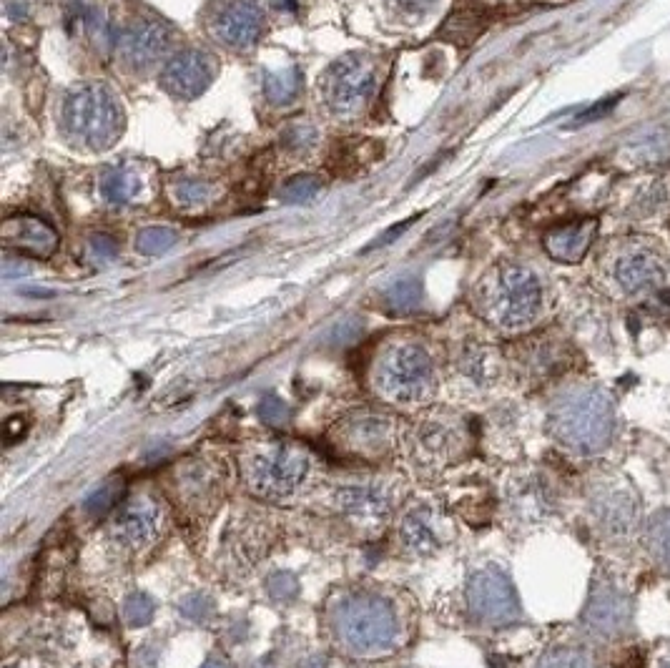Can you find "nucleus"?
Listing matches in <instances>:
<instances>
[{
    "label": "nucleus",
    "mask_w": 670,
    "mask_h": 668,
    "mask_svg": "<svg viewBox=\"0 0 670 668\" xmlns=\"http://www.w3.org/2000/svg\"><path fill=\"white\" fill-rule=\"evenodd\" d=\"M324 626L334 648L357 661L399 653L412 638V613L397 591L384 586H347L329 596Z\"/></svg>",
    "instance_id": "1"
},
{
    "label": "nucleus",
    "mask_w": 670,
    "mask_h": 668,
    "mask_svg": "<svg viewBox=\"0 0 670 668\" xmlns=\"http://www.w3.org/2000/svg\"><path fill=\"white\" fill-rule=\"evenodd\" d=\"M369 387L382 402L420 410L440 390V370L430 347L412 337H397L379 347L369 367Z\"/></svg>",
    "instance_id": "2"
},
{
    "label": "nucleus",
    "mask_w": 670,
    "mask_h": 668,
    "mask_svg": "<svg viewBox=\"0 0 670 668\" xmlns=\"http://www.w3.org/2000/svg\"><path fill=\"white\" fill-rule=\"evenodd\" d=\"M472 304L497 332L520 334L535 327L543 317L545 292L540 277L530 267L502 262L477 282Z\"/></svg>",
    "instance_id": "3"
},
{
    "label": "nucleus",
    "mask_w": 670,
    "mask_h": 668,
    "mask_svg": "<svg viewBox=\"0 0 670 668\" xmlns=\"http://www.w3.org/2000/svg\"><path fill=\"white\" fill-rule=\"evenodd\" d=\"M548 430L570 453L583 458L603 453L615 432L613 400L595 385L565 387L550 402Z\"/></svg>",
    "instance_id": "4"
},
{
    "label": "nucleus",
    "mask_w": 670,
    "mask_h": 668,
    "mask_svg": "<svg viewBox=\"0 0 670 668\" xmlns=\"http://www.w3.org/2000/svg\"><path fill=\"white\" fill-rule=\"evenodd\" d=\"M241 480L251 495L269 503L292 500L317 475V458L302 442L264 440L241 453Z\"/></svg>",
    "instance_id": "5"
},
{
    "label": "nucleus",
    "mask_w": 670,
    "mask_h": 668,
    "mask_svg": "<svg viewBox=\"0 0 670 668\" xmlns=\"http://www.w3.org/2000/svg\"><path fill=\"white\" fill-rule=\"evenodd\" d=\"M123 108L101 83H83L66 96L61 108V131L66 141L88 154L116 146L123 134Z\"/></svg>",
    "instance_id": "6"
},
{
    "label": "nucleus",
    "mask_w": 670,
    "mask_h": 668,
    "mask_svg": "<svg viewBox=\"0 0 670 668\" xmlns=\"http://www.w3.org/2000/svg\"><path fill=\"white\" fill-rule=\"evenodd\" d=\"M402 448L407 450L410 463L422 473H442L465 460L472 448V435L462 415L432 410L402 432Z\"/></svg>",
    "instance_id": "7"
},
{
    "label": "nucleus",
    "mask_w": 670,
    "mask_h": 668,
    "mask_svg": "<svg viewBox=\"0 0 670 668\" xmlns=\"http://www.w3.org/2000/svg\"><path fill=\"white\" fill-rule=\"evenodd\" d=\"M379 88V61L352 53L334 61L319 78V103L332 119L357 121Z\"/></svg>",
    "instance_id": "8"
},
{
    "label": "nucleus",
    "mask_w": 670,
    "mask_h": 668,
    "mask_svg": "<svg viewBox=\"0 0 670 668\" xmlns=\"http://www.w3.org/2000/svg\"><path fill=\"white\" fill-rule=\"evenodd\" d=\"M402 425L394 415L384 410H367L357 407L342 415L329 430V442L334 450L347 458L379 463L389 458L397 448H402Z\"/></svg>",
    "instance_id": "9"
},
{
    "label": "nucleus",
    "mask_w": 670,
    "mask_h": 668,
    "mask_svg": "<svg viewBox=\"0 0 670 668\" xmlns=\"http://www.w3.org/2000/svg\"><path fill=\"white\" fill-rule=\"evenodd\" d=\"M605 282L620 297H643L665 279V257L648 237H628L613 244L603 259Z\"/></svg>",
    "instance_id": "10"
},
{
    "label": "nucleus",
    "mask_w": 670,
    "mask_h": 668,
    "mask_svg": "<svg viewBox=\"0 0 670 668\" xmlns=\"http://www.w3.org/2000/svg\"><path fill=\"white\" fill-rule=\"evenodd\" d=\"M397 485L379 475H352L329 488V508L344 523L364 530H379L397 505Z\"/></svg>",
    "instance_id": "11"
},
{
    "label": "nucleus",
    "mask_w": 670,
    "mask_h": 668,
    "mask_svg": "<svg viewBox=\"0 0 670 668\" xmlns=\"http://www.w3.org/2000/svg\"><path fill=\"white\" fill-rule=\"evenodd\" d=\"M226 468L224 458L216 455H194L176 465L169 475V493L179 508L194 518H209L226 493Z\"/></svg>",
    "instance_id": "12"
},
{
    "label": "nucleus",
    "mask_w": 670,
    "mask_h": 668,
    "mask_svg": "<svg viewBox=\"0 0 670 668\" xmlns=\"http://www.w3.org/2000/svg\"><path fill=\"white\" fill-rule=\"evenodd\" d=\"M166 530V510L154 495L128 498L108 523V540L126 555H141L156 548Z\"/></svg>",
    "instance_id": "13"
},
{
    "label": "nucleus",
    "mask_w": 670,
    "mask_h": 668,
    "mask_svg": "<svg viewBox=\"0 0 670 668\" xmlns=\"http://www.w3.org/2000/svg\"><path fill=\"white\" fill-rule=\"evenodd\" d=\"M467 608L482 626L502 628L520 621L522 608L510 576L497 566H485L472 573L467 583Z\"/></svg>",
    "instance_id": "14"
},
{
    "label": "nucleus",
    "mask_w": 670,
    "mask_h": 668,
    "mask_svg": "<svg viewBox=\"0 0 670 668\" xmlns=\"http://www.w3.org/2000/svg\"><path fill=\"white\" fill-rule=\"evenodd\" d=\"M209 36L229 51H249L264 33V13L254 0H219L206 18Z\"/></svg>",
    "instance_id": "15"
},
{
    "label": "nucleus",
    "mask_w": 670,
    "mask_h": 668,
    "mask_svg": "<svg viewBox=\"0 0 670 668\" xmlns=\"http://www.w3.org/2000/svg\"><path fill=\"white\" fill-rule=\"evenodd\" d=\"M590 510L598 528L610 538H625L638 528L640 503L628 480L608 478L595 485L590 493Z\"/></svg>",
    "instance_id": "16"
},
{
    "label": "nucleus",
    "mask_w": 670,
    "mask_h": 668,
    "mask_svg": "<svg viewBox=\"0 0 670 668\" xmlns=\"http://www.w3.org/2000/svg\"><path fill=\"white\" fill-rule=\"evenodd\" d=\"M447 518L430 500H412L399 515V543L412 555H430L447 543Z\"/></svg>",
    "instance_id": "17"
},
{
    "label": "nucleus",
    "mask_w": 670,
    "mask_h": 668,
    "mask_svg": "<svg viewBox=\"0 0 670 668\" xmlns=\"http://www.w3.org/2000/svg\"><path fill=\"white\" fill-rule=\"evenodd\" d=\"M630 598L613 578L603 576L593 583L588 603H585L583 621L590 633L600 638H618L630 626Z\"/></svg>",
    "instance_id": "18"
},
{
    "label": "nucleus",
    "mask_w": 670,
    "mask_h": 668,
    "mask_svg": "<svg viewBox=\"0 0 670 668\" xmlns=\"http://www.w3.org/2000/svg\"><path fill=\"white\" fill-rule=\"evenodd\" d=\"M171 46V31L166 23L151 21H136L128 26L126 31L118 36V61L131 71H146V68L156 66L161 58L169 53Z\"/></svg>",
    "instance_id": "19"
},
{
    "label": "nucleus",
    "mask_w": 670,
    "mask_h": 668,
    "mask_svg": "<svg viewBox=\"0 0 670 668\" xmlns=\"http://www.w3.org/2000/svg\"><path fill=\"white\" fill-rule=\"evenodd\" d=\"M214 81V63L206 53L181 51L166 61L164 71H161V86L166 93L181 101H194L199 98L206 88Z\"/></svg>",
    "instance_id": "20"
},
{
    "label": "nucleus",
    "mask_w": 670,
    "mask_h": 668,
    "mask_svg": "<svg viewBox=\"0 0 670 668\" xmlns=\"http://www.w3.org/2000/svg\"><path fill=\"white\" fill-rule=\"evenodd\" d=\"M3 244L18 257L48 259L58 249V234L38 216L18 214L3 224Z\"/></svg>",
    "instance_id": "21"
},
{
    "label": "nucleus",
    "mask_w": 670,
    "mask_h": 668,
    "mask_svg": "<svg viewBox=\"0 0 670 668\" xmlns=\"http://www.w3.org/2000/svg\"><path fill=\"white\" fill-rule=\"evenodd\" d=\"M98 194L108 206H116V209L141 204L144 196L149 194V176H146L144 166L136 161L116 164L103 171L101 181H98Z\"/></svg>",
    "instance_id": "22"
},
{
    "label": "nucleus",
    "mask_w": 670,
    "mask_h": 668,
    "mask_svg": "<svg viewBox=\"0 0 670 668\" xmlns=\"http://www.w3.org/2000/svg\"><path fill=\"white\" fill-rule=\"evenodd\" d=\"M598 234V221L595 219H578L570 224L550 229L545 234V252L550 259L560 264H578L583 262L588 249L593 247V239Z\"/></svg>",
    "instance_id": "23"
},
{
    "label": "nucleus",
    "mask_w": 670,
    "mask_h": 668,
    "mask_svg": "<svg viewBox=\"0 0 670 668\" xmlns=\"http://www.w3.org/2000/svg\"><path fill=\"white\" fill-rule=\"evenodd\" d=\"M166 196H169L171 206L184 214H194V211H206L214 206L221 196V186L209 179H174L166 184Z\"/></svg>",
    "instance_id": "24"
},
{
    "label": "nucleus",
    "mask_w": 670,
    "mask_h": 668,
    "mask_svg": "<svg viewBox=\"0 0 670 668\" xmlns=\"http://www.w3.org/2000/svg\"><path fill=\"white\" fill-rule=\"evenodd\" d=\"M645 545L655 563L670 571V508L660 510L645 525Z\"/></svg>",
    "instance_id": "25"
},
{
    "label": "nucleus",
    "mask_w": 670,
    "mask_h": 668,
    "mask_svg": "<svg viewBox=\"0 0 670 668\" xmlns=\"http://www.w3.org/2000/svg\"><path fill=\"white\" fill-rule=\"evenodd\" d=\"M302 88V73L297 68H282V71L266 73L264 93L272 103H292Z\"/></svg>",
    "instance_id": "26"
},
{
    "label": "nucleus",
    "mask_w": 670,
    "mask_h": 668,
    "mask_svg": "<svg viewBox=\"0 0 670 668\" xmlns=\"http://www.w3.org/2000/svg\"><path fill=\"white\" fill-rule=\"evenodd\" d=\"M535 668H598V661L578 646H558L545 651Z\"/></svg>",
    "instance_id": "27"
},
{
    "label": "nucleus",
    "mask_w": 670,
    "mask_h": 668,
    "mask_svg": "<svg viewBox=\"0 0 670 668\" xmlns=\"http://www.w3.org/2000/svg\"><path fill=\"white\" fill-rule=\"evenodd\" d=\"M495 355L485 347H470V350L462 352L460 357V372L467 380L477 382V385H485L495 375Z\"/></svg>",
    "instance_id": "28"
},
{
    "label": "nucleus",
    "mask_w": 670,
    "mask_h": 668,
    "mask_svg": "<svg viewBox=\"0 0 670 668\" xmlns=\"http://www.w3.org/2000/svg\"><path fill=\"white\" fill-rule=\"evenodd\" d=\"M179 242V232L169 227H146L136 234V249L144 257H159Z\"/></svg>",
    "instance_id": "29"
},
{
    "label": "nucleus",
    "mask_w": 670,
    "mask_h": 668,
    "mask_svg": "<svg viewBox=\"0 0 670 668\" xmlns=\"http://www.w3.org/2000/svg\"><path fill=\"white\" fill-rule=\"evenodd\" d=\"M121 490H123L121 480H108V483H103L101 488H96L91 495H88L83 508H86V513H91V515L106 513V510H111L113 505L118 503Z\"/></svg>",
    "instance_id": "30"
},
{
    "label": "nucleus",
    "mask_w": 670,
    "mask_h": 668,
    "mask_svg": "<svg viewBox=\"0 0 670 668\" xmlns=\"http://www.w3.org/2000/svg\"><path fill=\"white\" fill-rule=\"evenodd\" d=\"M123 618L133 628L149 626L151 618H154V601L146 593H131L123 603Z\"/></svg>",
    "instance_id": "31"
},
{
    "label": "nucleus",
    "mask_w": 670,
    "mask_h": 668,
    "mask_svg": "<svg viewBox=\"0 0 670 668\" xmlns=\"http://www.w3.org/2000/svg\"><path fill=\"white\" fill-rule=\"evenodd\" d=\"M322 191V179L319 176H294L284 184L282 201L287 204H299V201H309Z\"/></svg>",
    "instance_id": "32"
},
{
    "label": "nucleus",
    "mask_w": 670,
    "mask_h": 668,
    "mask_svg": "<svg viewBox=\"0 0 670 668\" xmlns=\"http://www.w3.org/2000/svg\"><path fill=\"white\" fill-rule=\"evenodd\" d=\"M420 284L415 282V279H405V282H397L392 289L387 292V302L392 304L394 309H402V312H407V309H415L417 304H420Z\"/></svg>",
    "instance_id": "33"
},
{
    "label": "nucleus",
    "mask_w": 670,
    "mask_h": 668,
    "mask_svg": "<svg viewBox=\"0 0 670 668\" xmlns=\"http://www.w3.org/2000/svg\"><path fill=\"white\" fill-rule=\"evenodd\" d=\"M259 417L266 422V425H272V427L287 425V422H289V407L284 405L279 397L266 395L264 400H261V405H259Z\"/></svg>",
    "instance_id": "34"
},
{
    "label": "nucleus",
    "mask_w": 670,
    "mask_h": 668,
    "mask_svg": "<svg viewBox=\"0 0 670 668\" xmlns=\"http://www.w3.org/2000/svg\"><path fill=\"white\" fill-rule=\"evenodd\" d=\"M387 3L397 16L417 21V18H425L435 8L437 0H387Z\"/></svg>",
    "instance_id": "35"
},
{
    "label": "nucleus",
    "mask_w": 670,
    "mask_h": 668,
    "mask_svg": "<svg viewBox=\"0 0 670 668\" xmlns=\"http://www.w3.org/2000/svg\"><path fill=\"white\" fill-rule=\"evenodd\" d=\"M88 252H91L93 259H101V262H111V259H116V254H118V244L113 237H106V234H96V237H91V242H88Z\"/></svg>",
    "instance_id": "36"
},
{
    "label": "nucleus",
    "mask_w": 670,
    "mask_h": 668,
    "mask_svg": "<svg viewBox=\"0 0 670 668\" xmlns=\"http://www.w3.org/2000/svg\"><path fill=\"white\" fill-rule=\"evenodd\" d=\"M181 611L189 618H194V621H201V618H206L211 613V603L204 596H199V593H194V596H186L181 601Z\"/></svg>",
    "instance_id": "37"
},
{
    "label": "nucleus",
    "mask_w": 670,
    "mask_h": 668,
    "mask_svg": "<svg viewBox=\"0 0 670 668\" xmlns=\"http://www.w3.org/2000/svg\"><path fill=\"white\" fill-rule=\"evenodd\" d=\"M269 588H272V593L277 598H282V601H287V598H292L294 593H297V578L292 576V573H277V576L269 581Z\"/></svg>",
    "instance_id": "38"
},
{
    "label": "nucleus",
    "mask_w": 670,
    "mask_h": 668,
    "mask_svg": "<svg viewBox=\"0 0 670 668\" xmlns=\"http://www.w3.org/2000/svg\"><path fill=\"white\" fill-rule=\"evenodd\" d=\"M615 103H618V98H610V101L595 103V106L590 108V111H585V114L580 116L578 124H590V121H598L603 114H610V108H613Z\"/></svg>",
    "instance_id": "39"
},
{
    "label": "nucleus",
    "mask_w": 670,
    "mask_h": 668,
    "mask_svg": "<svg viewBox=\"0 0 670 668\" xmlns=\"http://www.w3.org/2000/svg\"><path fill=\"white\" fill-rule=\"evenodd\" d=\"M23 435V420L16 417V420H8L6 427H3V437H6V445H13L18 437Z\"/></svg>",
    "instance_id": "40"
},
{
    "label": "nucleus",
    "mask_w": 670,
    "mask_h": 668,
    "mask_svg": "<svg viewBox=\"0 0 670 668\" xmlns=\"http://www.w3.org/2000/svg\"><path fill=\"white\" fill-rule=\"evenodd\" d=\"M201 668H229V666H226V661H221V658H209Z\"/></svg>",
    "instance_id": "41"
},
{
    "label": "nucleus",
    "mask_w": 670,
    "mask_h": 668,
    "mask_svg": "<svg viewBox=\"0 0 670 668\" xmlns=\"http://www.w3.org/2000/svg\"><path fill=\"white\" fill-rule=\"evenodd\" d=\"M658 668H670V658H665V661L658 663Z\"/></svg>",
    "instance_id": "42"
}]
</instances>
